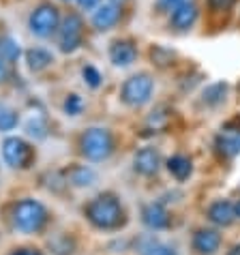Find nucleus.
I'll return each instance as SVG.
<instances>
[{"label": "nucleus", "instance_id": "obj_1", "mask_svg": "<svg viewBox=\"0 0 240 255\" xmlns=\"http://www.w3.org/2000/svg\"><path fill=\"white\" fill-rule=\"evenodd\" d=\"M88 221L99 230H114L122 223V206L114 195L105 193L95 197L86 208Z\"/></svg>", "mask_w": 240, "mask_h": 255}, {"label": "nucleus", "instance_id": "obj_2", "mask_svg": "<svg viewBox=\"0 0 240 255\" xmlns=\"http://www.w3.org/2000/svg\"><path fill=\"white\" fill-rule=\"evenodd\" d=\"M62 22L60 9L54 2H39L28 15V30L39 39H49L58 32Z\"/></svg>", "mask_w": 240, "mask_h": 255}, {"label": "nucleus", "instance_id": "obj_3", "mask_svg": "<svg viewBox=\"0 0 240 255\" xmlns=\"http://www.w3.org/2000/svg\"><path fill=\"white\" fill-rule=\"evenodd\" d=\"M45 221H47V210L37 200H22L13 208V225L24 234L39 232L45 225Z\"/></svg>", "mask_w": 240, "mask_h": 255}, {"label": "nucleus", "instance_id": "obj_4", "mask_svg": "<svg viewBox=\"0 0 240 255\" xmlns=\"http://www.w3.org/2000/svg\"><path fill=\"white\" fill-rule=\"evenodd\" d=\"M84 32H86V24L84 17L75 11H69L60 22L58 28V49L62 54H73L75 49H80L84 43Z\"/></svg>", "mask_w": 240, "mask_h": 255}, {"label": "nucleus", "instance_id": "obj_5", "mask_svg": "<svg viewBox=\"0 0 240 255\" xmlns=\"http://www.w3.org/2000/svg\"><path fill=\"white\" fill-rule=\"evenodd\" d=\"M154 90V80L148 73H135L122 84L120 88V99L129 108H142L150 101Z\"/></svg>", "mask_w": 240, "mask_h": 255}, {"label": "nucleus", "instance_id": "obj_6", "mask_svg": "<svg viewBox=\"0 0 240 255\" xmlns=\"http://www.w3.org/2000/svg\"><path fill=\"white\" fill-rule=\"evenodd\" d=\"M112 150H114V139H112V133L108 129L93 127L82 135V152L86 159L103 161L110 157Z\"/></svg>", "mask_w": 240, "mask_h": 255}, {"label": "nucleus", "instance_id": "obj_7", "mask_svg": "<svg viewBox=\"0 0 240 255\" xmlns=\"http://www.w3.org/2000/svg\"><path fill=\"white\" fill-rule=\"evenodd\" d=\"M122 9L124 6L112 2V0H103L95 11H90L93 13V15H90V24H93V28L97 32H108L112 28H116V24L120 22Z\"/></svg>", "mask_w": 240, "mask_h": 255}, {"label": "nucleus", "instance_id": "obj_8", "mask_svg": "<svg viewBox=\"0 0 240 255\" xmlns=\"http://www.w3.org/2000/svg\"><path fill=\"white\" fill-rule=\"evenodd\" d=\"M2 157L11 167H28L34 159V152L22 137H6L2 144Z\"/></svg>", "mask_w": 240, "mask_h": 255}, {"label": "nucleus", "instance_id": "obj_9", "mask_svg": "<svg viewBox=\"0 0 240 255\" xmlns=\"http://www.w3.org/2000/svg\"><path fill=\"white\" fill-rule=\"evenodd\" d=\"M197 17H200V6H197L193 0H187V2L178 4L169 13V26H172L176 32H187L195 26Z\"/></svg>", "mask_w": 240, "mask_h": 255}, {"label": "nucleus", "instance_id": "obj_10", "mask_svg": "<svg viewBox=\"0 0 240 255\" xmlns=\"http://www.w3.org/2000/svg\"><path fill=\"white\" fill-rule=\"evenodd\" d=\"M108 56H110V62L114 67L124 69V67H131L133 62L137 60V47L129 39H118L110 45Z\"/></svg>", "mask_w": 240, "mask_h": 255}, {"label": "nucleus", "instance_id": "obj_11", "mask_svg": "<svg viewBox=\"0 0 240 255\" xmlns=\"http://www.w3.org/2000/svg\"><path fill=\"white\" fill-rule=\"evenodd\" d=\"M217 150L223 154V157H236L240 154V127H232V123H228L223 127V131L217 135Z\"/></svg>", "mask_w": 240, "mask_h": 255}, {"label": "nucleus", "instance_id": "obj_12", "mask_svg": "<svg viewBox=\"0 0 240 255\" xmlns=\"http://www.w3.org/2000/svg\"><path fill=\"white\" fill-rule=\"evenodd\" d=\"M219 245H221V236H219V232H215V230H200V232H195V236H193V249L197 253L210 255L219 249Z\"/></svg>", "mask_w": 240, "mask_h": 255}, {"label": "nucleus", "instance_id": "obj_13", "mask_svg": "<svg viewBox=\"0 0 240 255\" xmlns=\"http://www.w3.org/2000/svg\"><path fill=\"white\" fill-rule=\"evenodd\" d=\"M133 165H135V172L144 176H152L159 169V152L154 148H142L133 159Z\"/></svg>", "mask_w": 240, "mask_h": 255}, {"label": "nucleus", "instance_id": "obj_14", "mask_svg": "<svg viewBox=\"0 0 240 255\" xmlns=\"http://www.w3.org/2000/svg\"><path fill=\"white\" fill-rule=\"evenodd\" d=\"M142 219L150 230H165L169 225V215L163 208V204H148L142 212Z\"/></svg>", "mask_w": 240, "mask_h": 255}, {"label": "nucleus", "instance_id": "obj_15", "mask_svg": "<svg viewBox=\"0 0 240 255\" xmlns=\"http://www.w3.org/2000/svg\"><path fill=\"white\" fill-rule=\"evenodd\" d=\"M54 62V54L45 47H30L26 52V67L32 71V73H41L45 71L49 65Z\"/></svg>", "mask_w": 240, "mask_h": 255}, {"label": "nucleus", "instance_id": "obj_16", "mask_svg": "<svg viewBox=\"0 0 240 255\" xmlns=\"http://www.w3.org/2000/svg\"><path fill=\"white\" fill-rule=\"evenodd\" d=\"M208 219L217 225H232L236 219V208L232 202H225V200H219L215 202L213 206L208 208Z\"/></svg>", "mask_w": 240, "mask_h": 255}, {"label": "nucleus", "instance_id": "obj_17", "mask_svg": "<svg viewBox=\"0 0 240 255\" xmlns=\"http://www.w3.org/2000/svg\"><path fill=\"white\" fill-rule=\"evenodd\" d=\"M167 169H169V174H172L176 180H187L189 176H191V172H193V165H191V161H189L187 157L176 154V157H172L167 161Z\"/></svg>", "mask_w": 240, "mask_h": 255}, {"label": "nucleus", "instance_id": "obj_18", "mask_svg": "<svg viewBox=\"0 0 240 255\" xmlns=\"http://www.w3.org/2000/svg\"><path fill=\"white\" fill-rule=\"evenodd\" d=\"M225 95H228V84L225 82H215V84H208L202 93V101L206 105H219L225 101Z\"/></svg>", "mask_w": 240, "mask_h": 255}, {"label": "nucleus", "instance_id": "obj_19", "mask_svg": "<svg viewBox=\"0 0 240 255\" xmlns=\"http://www.w3.org/2000/svg\"><path fill=\"white\" fill-rule=\"evenodd\" d=\"M19 56H22V47H19L17 39L13 37L0 39V60H4L6 65H13V62H17Z\"/></svg>", "mask_w": 240, "mask_h": 255}, {"label": "nucleus", "instance_id": "obj_20", "mask_svg": "<svg viewBox=\"0 0 240 255\" xmlns=\"http://www.w3.org/2000/svg\"><path fill=\"white\" fill-rule=\"evenodd\" d=\"M19 123V116L17 112L11 108V105L6 103H0V131H13Z\"/></svg>", "mask_w": 240, "mask_h": 255}, {"label": "nucleus", "instance_id": "obj_21", "mask_svg": "<svg viewBox=\"0 0 240 255\" xmlns=\"http://www.w3.org/2000/svg\"><path fill=\"white\" fill-rule=\"evenodd\" d=\"M69 178H71L75 187H86V185H93L95 174H93V169H88V167H73Z\"/></svg>", "mask_w": 240, "mask_h": 255}, {"label": "nucleus", "instance_id": "obj_22", "mask_svg": "<svg viewBox=\"0 0 240 255\" xmlns=\"http://www.w3.org/2000/svg\"><path fill=\"white\" fill-rule=\"evenodd\" d=\"M174 52L172 49H167V47H163V45H154L152 49H150V58H152V62L154 65H159V67H165V65H169V62L174 60Z\"/></svg>", "mask_w": 240, "mask_h": 255}, {"label": "nucleus", "instance_id": "obj_23", "mask_svg": "<svg viewBox=\"0 0 240 255\" xmlns=\"http://www.w3.org/2000/svg\"><path fill=\"white\" fill-rule=\"evenodd\" d=\"M62 108H65V112H67L69 116H77L84 110V99L77 95V93H71V95H67L65 105H62Z\"/></svg>", "mask_w": 240, "mask_h": 255}, {"label": "nucleus", "instance_id": "obj_24", "mask_svg": "<svg viewBox=\"0 0 240 255\" xmlns=\"http://www.w3.org/2000/svg\"><path fill=\"white\" fill-rule=\"evenodd\" d=\"M82 77H84V82H86L90 88H99V86H101V73H99V69L93 67V65H86L82 69Z\"/></svg>", "mask_w": 240, "mask_h": 255}, {"label": "nucleus", "instance_id": "obj_25", "mask_svg": "<svg viewBox=\"0 0 240 255\" xmlns=\"http://www.w3.org/2000/svg\"><path fill=\"white\" fill-rule=\"evenodd\" d=\"M206 4L213 13H223V11H230L236 4V0H206Z\"/></svg>", "mask_w": 240, "mask_h": 255}, {"label": "nucleus", "instance_id": "obj_26", "mask_svg": "<svg viewBox=\"0 0 240 255\" xmlns=\"http://www.w3.org/2000/svg\"><path fill=\"white\" fill-rule=\"evenodd\" d=\"M182 2H187V0H157V6H159L161 13H172L176 6L182 4Z\"/></svg>", "mask_w": 240, "mask_h": 255}, {"label": "nucleus", "instance_id": "obj_27", "mask_svg": "<svg viewBox=\"0 0 240 255\" xmlns=\"http://www.w3.org/2000/svg\"><path fill=\"white\" fill-rule=\"evenodd\" d=\"M146 255H176V251L167 245H152L150 249L146 251Z\"/></svg>", "mask_w": 240, "mask_h": 255}, {"label": "nucleus", "instance_id": "obj_28", "mask_svg": "<svg viewBox=\"0 0 240 255\" xmlns=\"http://www.w3.org/2000/svg\"><path fill=\"white\" fill-rule=\"evenodd\" d=\"M101 2H103V0H75V4L80 6L82 11H95Z\"/></svg>", "mask_w": 240, "mask_h": 255}, {"label": "nucleus", "instance_id": "obj_29", "mask_svg": "<svg viewBox=\"0 0 240 255\" xmlns=\"http://www.w3.org/2000/svg\"><path fill=\"white\" fill-rule=\"evenodd\" d=\"M13 255H41L39 251H34V249H17Z\"/></svg>", "mask_w": 240, "mask_h": 255}, {"label": "nucleus", "instance_id": "obj_30", "mask_svg": "<svg viewBox=\"0 0 240 255\" xmlns=\"http://www.w3.org/2000/svg\"><path fill=\"white\" fill-rule=\"evenodd\" d=\"M4 80H6V62L0 60V82H4Z\"/></svg>", "mask_w": 240, "mask_h": 255}, {"label": "nucleus", "instance_id": "obj_31", "mask_svg": "<svg viewBox=\"0 0 240 255\" xmlns=\"http://www.w3.org/2000/svg\"><path fill=\"white\" fill-rule=\"evenodd\" d=\"M228 255H240V245H236V247H232V251H230Z\"/></svg>", "mask_w": 240, "mask_h": 255}, {"label": "nucleus", "instance_id": "obj_32", "mask_svg": "<svg viewBox=\"0 0 240 255\" xmlns=\"http://www.w3.org/2000/svg\"><path fill=\"white\" fill-rule=\"evenodd\" d=\"M112 2H116V4H120V6H124L126 0H112Z\"/></svg>", "mask_w": 240, "mask_h": 255}, {"label": "nucleus", "instance_id": "obj_33", "mask_svg": "<svg viewBox=\"0 0 240 255\" xmlns=\"http://www.w3.org/2000/svg\"><path fill=\"white\" fill-rule=\"evenodd\" d=\"M236 208V217H240V204H238V206H234Z\"/></svg>", "mask_w": 240, "mask_h": 255}, {"label": "nucleus", "instance_id": "obj_34", "mask_svg": "<svg viewBox=\"0 0 240 255\" xmlns=\"http://www.w3.org/2000/svg\"><path fill=\"white\" fill-rule=\"evenodd\" d=\"M60 2H75V0H60Z\"/></svg>", "mask_w": 240, "mask_h": 255}]
</instances>
